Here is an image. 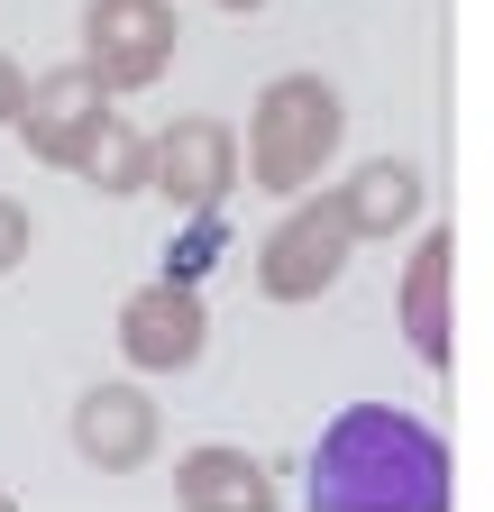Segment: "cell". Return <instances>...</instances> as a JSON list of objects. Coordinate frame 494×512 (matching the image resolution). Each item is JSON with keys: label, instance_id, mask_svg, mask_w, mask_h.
<instances>
[{"label": "cell", "instance_id": "obj_1", "mask_svg": "<svg viewBox=\"0 0 494 512\" xmlns=\"http://www.w3.org/2000/svg\"><path fill=\"white\" fill-rule=\"evenodd\" d=\"M312 512H449V448L394 403H348L312 448Z\"/></svg>", "mask_w": 494, "mask_h": 512}, {"label": "cell", "instance_id": "obj_2", "mask_svg": "<svg viewBox=\"0 0 494 512\" xmlns=\"http://www.w3.org/2000/svg\"><path fill=\"white\" fill-rule=\"evenodd\" d=\"M348 138V110L321 74H275L257 92V110H247V183H266V192H302V183H321V165L339 156Z\"/></svg>", "mask_w": 494, "mask_h": 512}, {"label": "cell", "instance_id": "obj_3", "mask_svg": "<svg viewBox=\"0 0 494 512\" xmlns=\"http://www.w3.org/2000/svg\"><path fill=\"white\" fill-rule=\"evenodd\" d=\"M348 247H357V229L339 211V192H321V202H302V211H284L266 229V247H257V293L266 302H321L348 275Z\"/></svg>", "mask_w": 494, "mask_h": 512}, {"label": "cell", "instance_id": "obj_4", "mask_svg": "<svg viewBox=\"0 0 494 512\" xmlns=\"http://www.w3.org/2000/svg\"><path fill=\"white\" fill-rule=\"evenodd\" d=\"M101 119H110V83L92 74V64H55V74H37V83L19 92V110H10L19 147H28L37 165H55V174L83 165V147H92Z\"/></svg>", "mask_w": 494, "mask_h": 512}, {"label": "cell", "instance_id": "obj_5", "mask_svg": "<svg viewBox=\"0 0 494 512\" xmlns=\"http://www.w3.org/2000/svg\"><path fill=\"white\" fill-rule=\"evenodd\" d=\"M83 64L110 92H147L174 64V0H83Z\"/></svg>", "mask_w": 494, "mask_h": 512}, {"label": "cell", "instance_id": "obj_6", "mask_svg": "<svg viewBox=\"0 0 494 512\" xmlns=\"http://www.w3.org/2000/svg\"><path fill=\"white\" fill-rule=\"evenodd\" d=\"M211 348V311L193 284H138L129 302H119V357H129L138 375H183V366H202Z\"/></svg>", "mask_w": 494, "mask_h": 512}, {"label": "cell", "instance_id": "obj_7", "mask_svg": "<svg viewBox=\"0 0 494 512\" xmlns=\"http://www.w3.org/2000/svg\"><path fill=\"white\" fill-rule=\"evenodd\" d=\"M174 211H220L229 202V183H238V128L229 119H174L156 128V174H147Z\"/></svg>", "mask_w": 494, "mask_h": 512}, {"label": "cell", "instance_id": "obj_8", "mask_svg": "<svg viewBox=\"0 0 494 512\" xmlns=\"http://www.w3.org/2000/svg\"><path fill=\"white\" fill-rule=\"evenodd\" d=\"M156 430H165V412H156L147 384H92V394L74 403V448H83V467H101V476L147 467Z\"/></svg>", "mask_w": 494, "mask_h": 512}, {"label": "cell", "instance_id": "obj_9", "mask_svg": "<svg viewBox=\"0 0 494 512\" xmlns=\"http://www.w3.org/2000/svg\"><path fill=\"white\" fill-rule=\"evenodd\" d=\"M403 348L421 366H449V229H421L412 238V266H403Z\"/></svg>", "mask_w": 494, "mask_h": 512}, {"label": "cell", "instance_id": "obj_10", "mask_svg": "<svg viewBox=\"0 0 494 512\" xmlns=\"http://www.w3.org/2000/svg\"><path fill=\"white\" fill-rule=\"evenodd\" d=\"M421 165H403V156H376V165H357L348 183H339V211H348V229L357 238H394V229H421Z\"/></svg>", "mask_w": 494, "mask_h": 512}, {"label": "cell", "instance_id": "obj_11", "mask_svg": "<svg viewBox=\"0 0 494 512\" xmlns=\"http://www.w3.org/2000/svg\"><path fill=\"white\" fill-rule=\"evenodd\" d=\"M174 503L183 512H275V485L247 448H193L174 467Z\"/></svg>", "mask_w": 494, "mask_h": 512}, {"label": "cell", "instance_id": "obj_12", "mask_svg": "<svg viewBox=\"0 0 494 512\" xmlns=\"http://www.w3.org/2000/svg\"><path fill=\"white\" fill-rule=\"evenodd\" d=\"M74 174H83V183H101V192H147V174H156V138L110 110V119L92 128V147H83V165H74Z\"/></svg>", "mask_w": 494, "mask_h": 512}, {"label": "cell", "instance_id": "obj_13", "mask_svg": "<svg viewBox=\"0 0 494 512\" xmlns=\"http://www.w3.org/2000/svg\"><path fill=\"white\" fill-rule=\"evenodd\" d=\"M28 238H37V220L10 202V192H0V275H10V266H28Z\"/></svg>", "mask_w": 494, "mask_h": 512}, {"label": "cell", "instance_id": "obj_14", "mask_svg": "<svg viewBox=\"0 0 494 512\" xmlns=\"http://www.w3.org/2000/svg\"><path fill=\"white\" fill-rule=\"evenodd\" d=\"M19 92H28V64H19L10 46H0V119H10V110H19Z\"/></svg>", "mask_w": 494, "mask_h": 512}, {"label": "cell", "instance_id": "obj_15", "mask_svg": "<svg viewBox=\"0 0 494 512\" xmlns=\"http://www.w3.org/2000/svg\"><path fill=\"white\" fill-rule=\"evenodd\" d=\"M211 10H229V19H257V10H266V0H211Z\"/></svg>", "mask_w": 494, "mask_h": 512}, {"label": "cell", "instance_id": "obj_16", "mask_svg": "<svg viewBox=\"0 0 494 512\" xmlns=\"http://www.w3.org/2000/svg\"><path fill=\"white\" fill-rule=\"evenodd\" d=\"M0 512H19V503H10V494H0Z\"/></svg>", "mask_w": 494, "mask_h": 512}]
</instances>
